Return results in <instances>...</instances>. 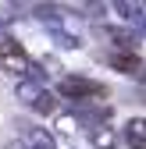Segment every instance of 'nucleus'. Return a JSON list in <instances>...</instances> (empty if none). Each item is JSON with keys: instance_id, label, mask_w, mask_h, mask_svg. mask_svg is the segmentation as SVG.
I'll return each mask as SVG.
<instances>
[{"instance_id": "obj_1", "label": "nucleus", "mask_w": 146, "mask_h": 149, "mask_svg": "<svg viewBox=\"0 0 146 149\" xmlns=\"http://www.w3.org/2000/svg\"><path fill=\"white\" fill-rule=\"evenodd\" d=\"M57 92L64 100H75V103H93V100H100V96H107V89L100 85V82H93V78H79V74H68V78H61V85H57Z\"/></svg>"}, {"instance_id": "obj_2", "label": "nucleus", "mask_w": 146, "mask_h": 149, "mask_svg": "<svg viewBox=\"0 0 146 149\" xmlns=\"http://www.w3.org/2000/svg\"><path fill=\"white\" fill-rule=\"evenodd\" d=\"M0 68L11 71V74H22V78H32V71H36L32 57L18 46V39H4L0 43Z\"/></svg>"}, {"instance_id": "obj_3", "label": "nucleus", "mask_w": 146, "mask_h": 149, "mask_svg": "<svg viewBox=\"0 0 146 149\" xmlns=\"http://www.w3.org/2000/svg\"><path fill=\"white\" fill-rule=\"evenodd\" d=\"M107 61H111V68L121 71V74H142V71H146V68H142V57H139L135 50H114Z\"/></svg>"}, {"instance_id": "obj_4", "label": "nucleus", "mask_w": 146, "mask_h": 149, "mask_svg": "<svg viewBox=\"0 0 146 149\" xmlns=\"http://www.w3.org/2000/svg\"><path fill=\"white\" fill-rule=\"evenodd\" d=\"M125 146L128 149H146V117H132L125 124Z\"/></svg>"}, {"instance_id": "obj_5", "label": "nucleus", "mask_w": 146, "mask_h": 149, "mask_svg": "<svg viewBox=\"0 0 146 149\" xmlns=\"http://www.w3.org/2000/svg\"><path fill=\"white\" fill-rule=\"evenodd\" d=\"M114 11L125 18V22H132V25L146 29V4H128V0H118V4H114Z\"/></svg>"}, {"instance_id": "obj_6", "label": "nucleus", "mask_w": 146, "mask_h": 149, "mask_svg": "<svg viewBox=\"0 0 146 149\" xmlns=\"http://www.w3.org/2000/svg\"><path fill=\"white\" fill-rule=\"evenodd\" d=\"M89 142H93V149H118V132L111 124H100L89 132Z\"/></svg>"}, {"instance_id": "obj_7", "label": "nucleus", "mask_w": 146, "mask_h": 149, "mask_svg": "<svg viewBox=\"0 0 146 149\" xmlns=\"http://www.w3.org/2000/svg\"><path fill=\"white\" fill-rule=\"evenodd\" d=\"M14 92H18V100H22L25 107H32L36 100L43 96V82H39V78H22V82H18V89H14Z\"/></svg>"}, {"instance_id": "obj_8", "label": "nucleus", "mask_w": 146, "mask_h": 149, "mask_svg": "<svg viewBox=\"0 0 146 149\" xmlns=\"http://www.w3.org/2000/svg\"><path fill=\"white\" fill-rule=\"evenodd\" d=\"M25 149H57V146H53V135L46 128H29L25 132Z\"/></svg>"}, {"instance_id": "obj_9", "label": "nucleus", "mask_w": 146, "mask_h": 149, "mask_svg": "<svg viewBox=\"0 0 146 149\" xmlns=\"http://www.w3.org/2000/svg\"><path fill=\"white\" fill-rule=\"evenodd\" d=\"M32 110L36 114H57V96H53L50 89H43V96L32 103Z\"/></svg>"}, {"instance_id": "obj_10", "label": "nucleus", "mask_w": 146, "mask_h": 149, "mask_svg": "<svg viewBox=\"0 0 146 149\" xmlns=\"http://www.w3.org/2000/svg\"><path fill=\"white\" fill-rule=\"evenodd\" d=\"M4 149H25V142H18V139H14V142H7Z\"/></svg>"}, {"instance_id": "obj_11", "label": "nucleus", "mask_w": 146, "mask_h": 149, "mask_svg": "<svg viewBox=\"0 0 146 149\" xmlns=\"http://www.w3.org/2000/svg\"><path fill=\"white\" fill-rule=\"evenodd\" d=\"M142 32H146V29H142Z\"/></svg>"}]
</instances>
